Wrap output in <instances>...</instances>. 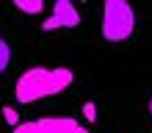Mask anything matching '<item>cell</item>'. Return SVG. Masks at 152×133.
I'll use <instances>...</instances> for the list:
<instances>
[{
  "label": "cell",
  "mask_w": 152,
  "mask_h": 133,
  "mask_svg": "<svg viewBox=\"0 0 152 133\" xmlns=\"http://www.w3.org/2000/svg\"><path fill=\"white\" fill-rule=\"evenodd\" d=\"M149 114H152V100H149Z\"/></svg>",
  "instance_id": "cell-9"
},
{
  "label": "cell",
  "mask_w": 152,
  "mask_h": 133,
  "mask_svg": "<svg viewBox=\"0 0 152 133\" xmlns=\"http://www.w3.org/2000/svg\"><path fill=\"white\" fill-rule=\"evenodd\" d=\"M8 64H11V47H8V42L0 36V72H6Z\"/></svg>",
  "instance_id": "cell-6"
},
{
  "label": "cell",
  "mask_w": 152,
  "mask_h": 133,
  "mask_svg": "<svg viewBox=\"0 0 152 133\" xmlns=\"http://www.w3.org/2000/svg\"><path fill=\"white\" fill-rule=\"evenodd\" d=\"M14 8H20V11H25V14H39L44 8V3L42 0H14Z\"/></svg>",
  "instance_id": "cell-5"
},
{
  "label": "cell",
  "mask_w": 152,
  "mask_h": 133,
  "mask_svg": "<svg viewBox=\"0 0 152 133\" xmlns=\"http://www.w3.org/2000/svg\"><path fill=\"white\" fill-rule=\"evenodd\" d=\"M3 119H6V125H11V128L20 125V114L14 108H8V105H3Z\"/></svg>",
  "instance_id": "cell-7"
},
{
  "label": "cell",
  "mask_w": 152,
  "mask_h": 133,
  "mask_svg": "<svg viewBox=\"0 0 152 133\" xmlns=\"http://www.w3.org/2000/svg\"><path fill=\"white\" fill-rule=\"evenodd\" d=\"M136 31V11L124 0H105L102 3V25L100 33L105 42H127Z\"/></svg>",
  "instance_id": "cell-2"
},
{
  "label": "cell",
  "mask_w": 152,
  "mask_h": 133,
  "mask_svg": "<svg viewBox=\"0 0 152 133\" xmlns=\"http://www.w3.org/2000/svg\"><path fill=\"white\" fill-rule=\"evenodd\" d=\"M80 125L72 117H42L31 122H20L11 133H77Z\"/></svg>",
  "instance_id": "cell-3"
},
{
  "label": "cell",
  "mask_w": 152,
  "mask_h": 133,
  "mask_svg": "<svg viewBox=\"0 0 152 133\" xmlns=\"http://www.w3.org/2000/svg\"><path fill=\"white\" fill-rule=\"evenodd\" d=\"M80 25V11L75 8L72 0H56L53 3V14L50 20L42 22V31H56V28H77Z\"/></svg>",
  "instance_id": "cell-4"
},
{
  "label": "cell",
  "mask_w": 152,
  "mask_h": 133,
  "mask_svg": "<svg viewBox=\"0 0 152 133\" xmlns=\"http://www.w3.org/2000/svg\"><path fill=\"white\" fill-rule=\"evenodd\" d=\"M83 117H86L88 122H94V119H97V105H94L91 100H88V103H83Z\"/></svg>",
  "instance_id": "cell-8"
},
{
  "label": "cell",
  "mask_w": 152,
  "mask_h": 133,
  "mask_svg": "<svg viewBox=\"0 0 152 133\" xmlns=\"http://www.w3.org/2000/svg\"><path fill=\"white\" fill-rule=\"evenodd\" d=\"M75 81V72L69 67H53V69H44V67H31L17 78L14 83V97L20 100L22 105L28 103H36L42 97H53V94H61L66 86H72Z\"/></svg>",
  "instance_id": "cell-1"
}]
</instances>
